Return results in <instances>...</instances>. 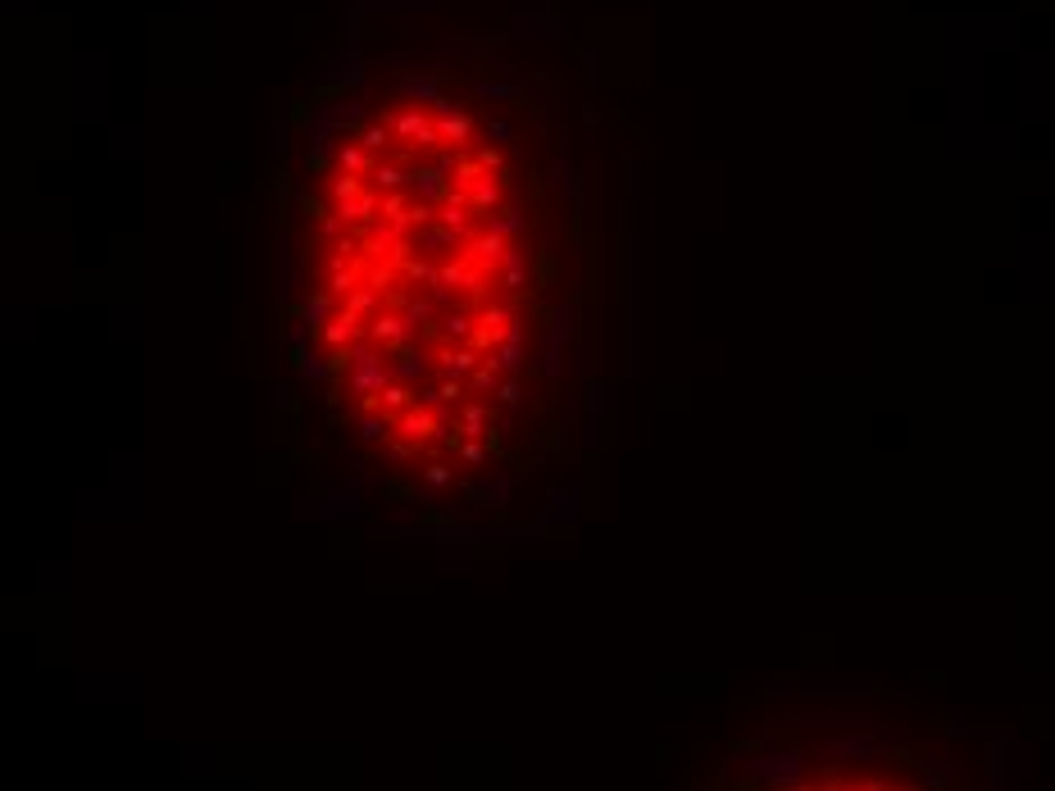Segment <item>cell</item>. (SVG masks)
I'll return each mask as SVG.
<instances>
[{"label": "cell", "mask_w": 1055, "mask_h": 791, "mask_svg": "<svg viewBox=\"0 0 1055 791\" xmlns=\"http://www.w3.org/2000/svg\"><path fill=\"white\" fill-rule=\"evenodd\" d=\"M337 164H341V173H364L369 169V151H364V146H341Z\"/></svg>", "instance_id": "cell-1"}, {"label": "cell", "mask_w": 1055, "mask_h": 791, "mask_svg": "<svg viewBox=\"0 0 1055 791\" xmlns=\"http://www.w3.org/2000/svg\"><path fill=\"white\" fill-rule=\"evenodd\" d=\"M360 146H364V151H378V146H387V128H382V123L364 128V132H360Z\"/></svg>", "instance_id": "cell-2"}]
</instances>
